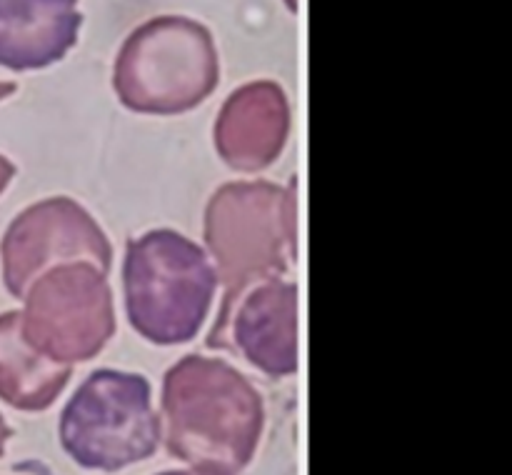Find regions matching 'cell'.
Wrapping results in <instances>:
<instances>
[{"instance_id":"obj_8","label":"cell","mask_w":512,"mask_h":475,"mask_svg":"<svg viewBox=\"0 0 512 475\" xmlns=\"http://www.w3.org/2000/svg\"><path fill=\"white\" fill-rule=\"evenodd\" d=\"M210 348L233 350L270 378H288L298 370V288L268 278L240 293L215 320Z\"/></svg>"},{"instance_id":"obj_16","label":"cell","mask_w":512,"mask_h":475,"mask_svg":"<svg viewBox=\"0 0 512 475\" xmlns=\"http://www.w3.org/2000/svg\"><path fill=\"white\" fill-rule=\"evenodd\" d=\"M158 475H203V473H195V470H165V473Z\"/></svg>"},{"instance_id":"obj_6","label":"cell","mask_w":512,"mask_h":475,"mask_svg":"<svg viewBox=\"0 0 512 475\" xmlns=\"http://www.w3.org/2000/svg\"><path fill=\"white\" fill-rule=\"evenodd\" d=\"M20 328L45 358L73 365L95 358L115 333L108 273L93 263H60L25 290Z\"/></svg>"},{"instance_id":"obj_5","label":"cell","mask_w":512,"mask_h":475,"mask_svg":"<svg viewBox=\"0 0 512 475\" xmlns=\"http://www.w3.org/2000/svg\"><path fill=\"white\" fill-rule=\"evenodd\" d=\"M58 433L63 450L80 468L115 473L158 450L163 423L143 375L100 368L65 403Z\"/></svg>"},{"instance_id":"obj_10","label":"cell","mask_w":512,"mask_h":475,"mask_svg":"<svg viewBox=\"0 0 512 475\" xmlns=\"http://www.w3.org/2000/svg\"><path fill=\"white\" fill-rule=\"evenodd\" d=\"M80 25L78 0H0V65L48 68L78 43Z\"/></svg>"},{"instance_id":"obj_7","label":"cell","mask_w":512,"mask_h":475,"mask_svg":"<svg viewBox=\"0 0 512 475\" xmlns=\"http://www.w3.org/2000/svg\"><path fill=\"white\" fill-rule=\"evenodd\" d=\"M5 288L23 298L35 278L60 263H93L103 273L113 265L105 230L75 200L58 195L25 208L5 230L0 243Z\"/></svg>"},{"instance_id":"obj_3","label":"cell","mask_w":512,"mask_h":475,"mask_svg":"<svg viewBox=\"0 0 512 475\" xmlns=\"http://www.w3.org/2000/svg\"><path fill=\"white\" fill-rule=\"evenodd\" d=\"M205 243L223 285V310L255 283L288 273L295 258V193L270 180L223 185L205 208Z\"/></svg>"},{"instance_id":"obj_2","label":"cell","mask_w":512,"mask_h":475,"mask_svg":"<svg viewBox=\"0 0 512 475\" xmlns=\"http://www.w3.org/2000/svg\"><path fill=\"white\" fill-rule=\"evenodd\" d=\"M123 288L135 333L155 345H180L208 320L218 273L198 243L158 228L125 245Z\"/></svg>"},{"instance_id":"obj_4","label":"cell","mask_w":512,"mask_h":475,"mask_svg":"<svg viewBox=\"0 0 512 475\" xmlns=\"http://www.w3.org/2000/svg\"><path fill=\"white\" fill-rule=\"evenodd\" d=\"M220 80L210 30L185 15H160L128 35L113 70L120 103L143 115H180L198 108Z\"/></svg>"},{"instance_id":"obj_15","label":"cell","mask_w":512,"mask_h":475,"mask_svg":"<svg viewBox=\"0 0 512 475\" xmlns=\"http://www.w3.org/2000/svg\"><path fill=\"white\" fill-rule=\"evenodd\" d=\"M15 88H18L15 83H0V100H5L8 95H13Z\"/></svg>"},{"instance_id":"obj_1","label":"cell","mask_w":512,"mask_h":475,"mask_svg":"<svg viewBox=\"0 0 512 475\" xmlns=\"http://www.w3.org/2000/svg\"><path fill=\"white\" fill-rule=\"evenodd\" d=\"M165 448L203 475H240L258 450L263 395L223 358L183 355L163 378Z\"/></svg>"},{"instance_id":"obj_11","label":"cell","mask_w":512,"mask_h":475,"mask_svg":"<svg viewBox=\"0 0 512 475\" xmlns=\"http://www.w3.org/2000/svg\"><path fill=\"white\" fill-rule=\"evenodd\" d=\"M73 365L55 363L25 340L20 310L0 313V400L23 413H40L58 400Z\"/></svg>"},{"instance_id":"obj_13","label":"cell","mask_w":512,"mask_h":475,"mask_svg":"<svg viewBox=\"0 0 512 475\" xmlns=\"http://www.w3.org/2000/svg\"><path fill=\"white\" fill-rule=\"evenodd\" d=\"M10 435H13V430H10V425L5 423V418L0 415V455L5 453V445H8Z\"/></svg>"},{"instance_id":"obj_14","label":"cell","mask_w":512,"mask_h":475,"mask_svg":"<svg viewBox=\"0 0 512 475\" xmlns=\"http://www.w3.org/2000/svg\"><path fill=\"white\" fill-rule=\"evenodd\" d=\"M20 470H30L33 475H53L48 468H45V465H40V463H23L20 465Z\"/></svg>"},{"instance_id":"obj_12","label":"cell","mask_w":512,"mask_h":475,"mask_svg":"<svg viewBox=\"0 0 512 475\" xmlns=\"http://www.w3.org/2000/svg\"><path fill=\"white\" fill-rule=\"evenodd\" d=\"M15 178V165L10 163L5 155H0V193L10 185V180Z\"/></svg>"},{"instance_id":"obj_9","label":"cell","mask_w":512,"mask_h":475,"mask_svg":"<svg viewBox=\"0 0 512 475\" xmlns=\"http://www.w3.org/2000/svg\"><path fill=\"white\" fill-rule=\"evenodd\" d=\"M290 135V105L283 88L255 80L235 90L215 123V150L228 168L258 173L273 165Z\"/></svg>"}]
</instances>
